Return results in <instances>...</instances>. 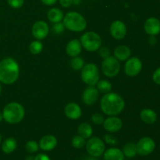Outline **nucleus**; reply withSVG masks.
<instances>
[{"mask_svg": "<svg viewBox=\"0 0 160 160\" xmlns=\"http://www.w3.org/2000/svg\"><path fill=\"white\" fill-rule=\"evenodd\" d=\"M101 109L105 114L110 117L117 116L123 110L125 102L120 95L116 93H106L102 98Z\"/></svg>", "mask_w": 160, "mask_h": 160, "instance_id": "obj_1", "label": "nucleus"}, {"mask_svg": "<svg viewBox=\"0 0 160 160\" xmlns=\"http://www.w3.org/2000/svg\"><path fill=\"white\" fill-rule=\"evenodd\" d=\"M20 67L12 58H6L0 61V82L6 84H13L18 79Z\"/></svg>", "mask_w": 160, "mask_h": 160, "instance_id": "obj_2", "label": "nucleus"}, {"mask_svg": "<svg viewBox=\"0 0 160 160\" xmlns=\"http://www.w3.org/2000/svg\"><path fill=\"white\" fill-rule=\"evenodd\" d=\"M3 119L7 123L16 124L22 121L25 116V110L23 106L17 102H10L3 109Z\"/></svg>", "mask_w": 160, "mask_h": 160, "instance_id": "obj_3", "label": "nucleus"}, {"mask_svg": "<svg viewBox=\"0 0 160 160\" xmlns=\"http://www.w3.org/2000/svg\"><path fill=\"white\" fill-rule=\"evenodd\" d=\"M63 24L70 31L81 32L87 27V21L81 14L77 12H69L63 17Z\"/></svg>", "mask_w": 160, "mask_h": 160, "instance_id": "obj_4", "label": "nucleus"}, {"mask_svg": "<svg viewBox=\"0 0 160 160\" xmlns=\"http://www.w3.org/2000/svg\"><path fill=\"white\" fill-rule=\"evenodd\" d=\"M81 44L88 51L95 52L101 47L102 39L97 33L88 31L81 37Z\"/></svg>", "mask_w": 160, "mask_h": 160, "instance_id": "obj_5", "label": "nucleus"}, {"mask_svg": "<svg viewBox=\"0 0 160 160\" xmlns=\"http://www.w3.org/2000/svg\"><path fill=\"white\" fill-rule=\"evenodd\" d=\"M81 78L89 86H95L99 80L98 67L94 63H88L81 69Z\"/></svg>", "mask_w": 160, "mask_h": 160, "instance_id": "obj_6", "label": "nucleus"}, {"mask_svg": "<svg viewBox=\"0 0 160 160\" xmlns=\"http://www.w3.org/2000/svg\"><path fill=\"white\" fill-rule=\"evenodd\" d=\"M102 70L103 73L108 78H114L120 70V63L114 56H108L103 59L102 63Z\"/></svg>", "mask_w": 160, "mask_h": 160, "instance_id": "obj_7", "label": "nucleus"}, {"mask_svg": "<svg viewBox=\"0 0 160 160\" xmlns=\"http://www.w3.org/2000/svg\"><path fill=\"white\" fill-rule=\"evenodd\" d=\"M105 144L102 139L97 137H92L86 144V149L88 154L92 157H99L104 153Z\"/></svg>", "mask_w": 160, "mask_h": 160, "instance_id": "obj_8", "label": "nucleus"}, {"mask_svg": "<svg viewBox=\"0 0 160 160\" xmlns=\"http://www.w3.org/2000/svg\"><path fill=\"white\" fill-rule=\"evenodd\" d=\"M136 147H137L138 154L145 156L153 152L156 148V143L151 138L144 137L138 142V143L136 144Z\"/></svg>", "mask_w": 160, "mask_h": 160, "instance_id": "obj_9", "label": "nucleus"}, {"mask_svg": "<svg viewBox=\"0 0 160 160\" xmlns=\"http://www.w3.org/2000/svg\"><path fill=\"white\" fill-rule=\"evenodd\" d=\"M142 69V62L140 59L137 57H132L128 59L125 63L124 70L128 76L135 77L140 73Z\"/></svg>", "mask_w": 160, "mask_h": 160, "instance_id": "obj_10", "label": "nucleus"}, {"mask_svg": "<svg viewBox=\"0 0 160 160\" xmlns=\"http://www.w3.org/2000/svg\"><path fill=\"white\" fill-rule=\"evenodd\" d=\"M48 31L49 28L48 23L42 20L37 21L32 27V34L38 40H42L45 38L48 35Z\"/></svg>", "mask_w": 160, "mask_h": 160, "instance_id": "obj_11", "label": "nucleus"}, {"mask_svg": "<svg viewBox=\"0 0 160 160\" xmlns=\"http://www.w3.org/2000/svg\"><path fill=\"white\" fill-rule=\"evenodd\" d=\"M110 34L117 40H121L126 36L127 27L124 23L120 20L112 22L110 26Z\"/></svg>", "mask_w": 160, "mask_h": 160, "instance_id": "obj_12", "label": "nucleus"}, {"mask_svg": "<svg viewBox=\"0 0 160 160\" xmlns=\"http://www.w3.org/2000/svg\"><path fill=\"white\" fill-rule=\"evenodd\" d=\"M99 97L98 90L94 86H89L86 88L84 91V93L82 95V100L84 103H85L88 106H92L95 104Z\"/></svg>", "mask_w": 160, "mask_h": 160, "instance_id": "obj_13", "label": "nucleus"}, {"mask_svg": "<svg viewBox=\"0 0 160 160\" xmlns=\"http://www.w3.org/2000/svg\"><path fill=\"white\" fill-rule=\"evenodd\" d=\"M144 28L148 35H157L160 33V20L156 17H150L145 22Z\"/></svg>", "mask_w": 160, "mask_h": 160, "instance_id": "obj_14", "label": "nucleus"}, {"mask_svg": "<svg viewBox=\"0 0 160 160\" xmlns=\"http://www.w3.org/2000/svg\"><path fill=\"white\" fill-rule=\"evenodd\" d=\"M105 130L111 133H115L120 131L123 126V122L121 119L117 117L116 116L108 117L103 122Z\"/></svg>", "mask_w": 160, "mask_h": 160, "instance_id": "obj_15", "label": "nucleus"}, {"mask_svg": "<svg viewBox=\"0 0 160 160\" xmlns=\"http://www.w3.org/2000/svg\"><path fill=\"white\" fill-rule=\"evenodd\" d=\"M57 145V139L53 135H45L39 142V148L43 151H51Z\"/></svg>", "mask_w": 160, "mask_h": 160, "instance_id": "obj_16", "label": "nucleus"}, {"mask_svg": "<svg viewBox=\"0 0 160 160\" xmlns=\"http://www.w3.org/2000/svg\"><path fill=\"white\" fill-rule=\"evenodd\" d=\"M64 112H65L66 116L71 120H78L81 117V113H82L80 106L74 102L68 103L66 106Z\"/></svg>", "mask_w": 160, "mask_h": 160, "instance_id": "obj_17", "label": "nucleus"}, {"mask_svg": "<svg viewBox=\"0 0 160 160\" xmlns=\"http://www.w3.org/2000/svg\"><path fill=\"white\" fill-rule=\"evenodd\" d=\"M81 49H82V46H81V42L78 39H73L67 44L66 52L67 55L71 57H76L81 52Z\"/></svg>", "mask_w": 160, "mask_h": 160, "instance_id": "obj_18", "label": "nucleus"}, {"mask_svg": "<svg viewBox=\"0 0 160 160\" xmlns=\"http://www.w3.org/2000/svg\"><path fill=\"white\" fill-rule=\"evenodd\" d=\"M141 120L147 124H153L157 120V114L151 109H144L140 112Z\"/></svg>", "mask_w": 160, "mask_h": 160, "instance_id": "obj_19", "label": "nucleus"}, {"mask_svg": "<svg viewBox=\"0 0 160 160\" xmlns=\"http://www.w3.org/2000/svg\"><path fill=\"white\" fill-rule=\"evenodd\" d=\"M104 160H124L123 152L117 148H110L104 152Z\"/></svg>", "mask_w": 160, "mask_h": 160, "instance_id": "obj_20", "label": "nucleus"}, {"mask_svg": "<svg viewBox=\"0 0 160 160\" xmlns=\"http://www.w3.org/2000/svg\"><path fill=\"white\" fill-rule=\"evenodd\" d=\"M131 49L126 45H120L114 50V57L119 61L128 60L131 56Z\"/></svg>", "mask_w": 160, "mask_h": 160, "instance_id": "obj_21", "label": "nucleus"}, {"mask_svg": "<svg viewBox=\"0 0 160 160\" xmlns=\"http://www.w3.org/2000/svg\"><path fill=\"white\" fill-rule=\"evenodd\" d=\"M17 141L13 138H6L2 144V150L6 154H10L17 148Z\"/></svg>", "mask_w": 160, "mask_h": 160, "instance_id": "obj_22", "label": "nucleus"}, {"mask_svg": "<svg viewBox=\"0 0 160 160\" xmlns=\"http://www.w3.org/2000/svg\"><path fill=\"white\" fill-rule=\"evenodd\" d=\"M47 17H48V19L49 20V21L54 23L61 22V20L64 17L62 12L60 9H58V8H52V9H50L48 12Z\"/></svg>", "mask_w": 160, "mask_h": 160, "instance_id": "obj_23", "label": "nucleus"}, {"mask_svg": "<svg viewBox=\"0 0 160 160\" xmlns=\"http://www.w3.org/2000/svg\"><path fill=\"white\" fill-rule=\"evenodd\" d=\"M78 134L84 138H90L93 133V130H92V127L89 123H81L78 126Z\"/></svg>", "mask_w": 160, "mask_h": 160, "instance_id": "obj_24", "label": "nucleus"}, {"mask_svg": "<svg viewBox=\"0 0 160 160\" xmlns=\"http://www.w3.org/2000/svg\"><path fill=\"white\" fill-rule=\"evenodd\" d=\"M123 153L124 156L128 158H134L138 154L137 152V147H136V144L133 143V142H129V143L126 144L123 148Z\"/></svg>", "mask_w": 160, "mask_h": 160, "instance_id": "obj_25", "label": "nucleus"}, {"mask_svg": "<svg viewBox=\"0 0 160 160\" xmlns=\"http://www.w3.org/2000/svg\"><path fill=\"white\" fill-rule=\"evenodd\" d=\"M97 89L98 92H102V93H109L112 89V84L109 81H106V80H101V81H98L97 83Z\"/></svg>", "mask_w": 160, "mask_h": 160, "instance_id": "obj_26", "label": "nucleus"}, {"mask_svg": "<svg viewBox=\"0 0 160 160\" xmlns=\"http://www.w3.org/2000/svg\"><path fill=\"white\" fill-rule=\"evenodd\" d=\"M42 48H43V45L39 41H34L29 45L30 52L34 55L39 54L42 51Z\"/></svg>", "mask_w": 160, "mask_h": 160, "instance_id": "obj_27", "label": "nucleus"}, {"mask_svg": "<svg viewBox=\"0 0 160 160\" xmlns=\"http://www.w3.org/2000/svg\"><path fill=\"white\" fill-rule=\"evenodd\" d=\"M70 65L73 70H80L84 67V60H83L82 58L78 57V56L73 57V59L70 61Z\"/></svg>", "mask_w": 160, "mask_h": 160, "instance_id": "obj_28", "label": "nucleus"}, {"mask_svg": "<svg viewBox=\"0 0 160 160\" xmlns=\"http://www.w3.org/2000/svg\"><path fill=\"white\" fill-rule=\"evenodd\" d=\"M85 138H84L83 137L80 136L79 134L75 136V137H73V139H72V145H73V147H74L75 148H82L85 145Z\"/></svg>", "mask_w": 160, "mask_h": 160, "instance_id": "obj_29", "label": "nucleus"}, {"mask_svg": "<svg viewBox=\"0 0 160 160\" xmlns=\"http://www.w3.org/2000/svg\"><path fill=\"white\" fill-rule=\"evenodd\" d=\"M39 148V145L34 141H29L25 145V149L28 153H35Z\"/></svg>", "mask_w": 160, "mask_h": 160, "instance_id": "obj_30", "label": "nucleus"}, {"mask_svg": "<svg viewBox=\"0 0 160 160\" xmlns=\"http://www.w3.org/2000/svg\"><path fill=\"white\" fill-rule=\"evenodd\" d=\"M7 2L8 4L14 9H19L22 7L24 3V0H7Z\"/></svg>", "mask_w": 160, "mask_h": 160, "instance_id": "obj_31", "label": "nucleus"}, {"mask_svg": "<svg viewBox=\"0 0 160 160\" xmlns=\"http://www.w3.org/2000/svg\"><path fill=\"white\" fill-rule=\"evenodd\" d=\"M104 117L102 114L100 113H95L94 115H92V121L95 124H102L104 122Z\"/></svg>", "mask_w": 160, "mask_h": 160, "instance_id": "obj_32", "label": "nucleus"}, {"mask_svg": "<svg viewBox=\"0 0 160 160\" xmlns=\"http://www.w3.org/2000/svg\"><path fill=\"white\" fill-rule=\"evenodd\" d=\"M64 29H65V26H64L63 23H60V22H59V23H56L52 27L53 31H54L55 33H56V34L62 33V31H64Z\"/></svg>", "mask_w": 160, "mask_h": 160, "instance_id": "obj_33", "label": "nucleus"}, {"mask_svg": "<svg viewBox=\"0 0 160 160\" xmlns=\"http://www.w3.org/2000/svg\"><path fill=\"white\" fill-rule=\"evenodd\" d=\"M152 80L156 84L160 85V67L156 69L152 74Z\"/></svg>", "mask_w": 160, "mask_h": 160, "instance_id": "obj_34", "label": "nucleus"}, {"mask_svg": "<svg viewBox=\"0 0 160 160\" xmlns=\"http://www.w3.org/2000/svg\"><path fill=\"white\" fill-rule=\"evenodd\" d=\"M105 141H106V143L109 144V145H117V138L112 135H109V134L105 135Z\"/></svg>", "mask_w": 160, "mask_h": 160, "instance_id": "obj_35", "label": "nucleus"}, {"mask_svg": "<svg viewBox=\"0 0 160 160\" xmlns=\"http://www.w3.org/2000/svg\"><path fill=\"white\" fill-rule=\"evenodd\" d=\"M109 53H110V51L108 48L104 47V48H102L101 49H99V55L103 59H106L108 56H109Z\"/></svg>", "mask_w": 160, "mask_h": 160, "instance_id": "obj_36", "label": "nucleus"}, {"mask_svg": "<svg viewBox=\"0 0 160 160\" xmlns=\"http://www.w3.org/2000/svg\"><path fill=\"white\" fill-rule=\"evenodd\" d=\"M73 2V0H59V3L62 7H70Z\"/></svg>", "mask_w": 160, "mask_h": 160, "instance_id": "obj_37", "label": "nucleus"}, {"mask_svg": "<svg viewBox=\"0 0 160 160\" xmlns=\"http://www.w3.org/2000/svg\"><path fill=\"white\" fill-rule=\"evenodd\" d=\"M34 160H51L50 158L48 157L47 155L43 154V153H40V154H38L37 156L34 157Z\"/></svg>", "mask_w": 160, "mask_h": 160, "instance_id": "obj_38", "label": "nucleus"}, {"mask_svg": "<svg viewBox=\"0 0 160 160\" xmlns=\"http://www.w3.org/2000/svg\"><path fill=\"white\" fill-rule=\"evenodd\" d=\"M41 1L47 6H52L57 2V0H41Z\"/></svg>", "mask_w": 160, "mask_h": 160, "instance_id": "obj_39", "label": "nucleus"}, {"mask_svg": "<svg viewBox=\"0 0 160 160\" xmlns=\"http://www.w3.org/2000/svg\"><path fill=\"white\" fill-rule=\"evenodd\" d=\"M26 160H34V157H33V156H28V157L26 158Z\"/></svg>", "mask_w": 160, "mask_h": 160, "instance_id": "obj_40", "label": "nucleus"}, {"mask_svg": "<svg viewBox=\"0 0 160 160\" xmlns=\"http://www.w3.org/2000/svg\"><path fill=\"white\" fill-rule=\"evenodd\" d=\"M3 120V116H2V113L1 112H0V123L2 122V120Z\"/></svg>", "mask_w": 160, "mask_h": 160, "instance_id": "obj_41", "label": "nucleus"}, {"mask_svg": "<svg viewBox=\"0 0 160 160\" xmlns=\"http://www.w3.org/2000/svg\"><path fill=\"white\" fill-rule=\"evenodd\" d=\"M1 92H2V86H1V84H0V95H1Z\"/></svg>", "mask_w": 160, "mask_h": 160, "instance_id": "obj_42", "label": "nucleus"}, {"mask_svg": "<svg viewBox=\"0 0 160 160\" xmlns=\"http://www.w3.org/2000/svg\"><path fill=\"white\" fill-rule=\"evenodd\" d=\"M1 142H2V136L1 134H0V144H1Z\"/></svg>", "mask_w": 160, "mask_h": 160, "instance_id": "obj_43", "label": "nucleus"}]
</instances>
